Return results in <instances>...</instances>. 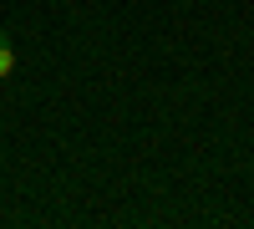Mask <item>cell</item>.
Instances as JSON below:
<instances>
[{"instance_id": "obj_1", "label": "cell", "mask_w": 254, "mask_h": 229, "mask_svg": "<svg viewBox=\"0 0 254 229\" xmlns=\"http://www.w3.org/2000/svg\"><path fill=\"white\" fill-rule=\"evenodd\" d=\"M10 72H15V41H10L5 31H0V81H5Z\"/></svg>"}]
</instances>
